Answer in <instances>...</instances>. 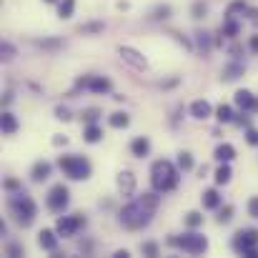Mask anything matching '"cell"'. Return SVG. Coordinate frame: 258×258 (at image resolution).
Segmentation results:
<instances>
[{
	"label": "cell",
	"mask_w": 258,
	"mask_h": 258,
	"mask_svg": "<svg viewBox=\"0 0 258 258\" xmlns=\"http://www.w3.org/2000/svg\"><path fill=\"white\" fill-rule=\"evenodd\" d=\"M258 246V230H253V228H246V230H238L236 233V238H233V248H236V253H246L248 248H256Z\"/></svg>",
	"instance_id": "52a82bcc"
},
{
	"label": "cell",
	"mask_w": 258,
	"mask_h": 258,
	"mask_svg": "<svg viewBox=\"0 0 258 258\" xmlns=\"http://www.w3.org/2000/svg\"><path fill=\"white\" fill-rule=\"evenodd\" d=\"M78 30H80V33H98V30H103V26H100V23H93V26H80Z\"/></svg>",
	"instance_id": "d590c367"
},
{
	"label": "cell",
	"mask_w": 258,
	"mask_h": 258,
	"mask_svg": "<svg viewBox=\"0 0 258 258\" xmlns=\"http://www.w3.org/2000/svg\"><path fill=\"white\" fill-rule=\"evenodd\" d=\"M58 233V230H56ZM53 230H40L38 233V243H40V248L43 250H56V246H58V236H56Z\"/></svg>",
	"instance_id": "7c38bea8"
},
{
	"label": "cell",
	"mask_w": 258,
	"mask_h": 258,
	"mask_svg": "<svg viewBox=\"0 0 258 258\" xmlns=\"http://www.w3.org/2000/svg\"><path fill=\"white\" fill-rule=\"evenodd\" d=\"M216 158H218L220 163H228V160L236 158V148H233L230 143H220V146L216 148Z\"/></svg>",
	"instance_id": "2e32d148"
},
{
	"label": "cell",
	"mask_w": 258,
	"mask_h": 258,
	"mask_svg": "<svg viewBox=\"0 0 258 258\" xmlns=\"http://www.w3.org/2000/svg\"><path fill=\"white\" fill-rule=\"evenodd\" d=\"M80 226H86V218H80V216H63V218H58L56 230H58V236L68 238V236H73Z\"/></svg>",
	"instance_id": "ba28073f"
},
{
	"label": "cell",
	"mask_w": 258,
	"mask_h": 258,
	"mask_svg": "<svg viewBox=\"0 0 258 258\" xmlns=\"http://www.w3.org/2000/svg\"><path fill=\"white\" fill-rule=\"evenodd\" d=\"M178 168H180V170H190V168H193L190 153H180V156H178Z\"/></svg>",
	"instance_id": "4316f807"
},
{
	"label": "cell",
	"mask_w": 258,
	"mask_h": 258,
	"mask_svg": "<svg viewBox=\"0 0 258 258\" xmlns=\"http://www.w3.org/2000/svg\"><path fill=\"white\" fill-rule=\"evenodd\" d=\"M68 203H70V193H68V188H66L63 183L53 186L50 193H48V208L56 210V213H63V210L68 208Z\"/></svg>",
	"instance_id": "8992f818"
},
{
	"label": "cell",
	"mask_w": 258,
	"mask_h": 258,
	"mask_svg": "<svg viewBox=\"0 0 258 258\" xmlns=\"http://www.w3.org/2000/svg\"><path fill=\"white\" fill-rule=\"evenodd\" d=\"M8 253H10V256H20L23 250H20L18 246H8Z\"/></svg>",
	"instance_id": "b9f144b4"
},
{
	"label": "cell",
	"mask_w": 258,
	"mask_h": 258,
	"mask_svg": "<svg viewBox=\"0 0 258 258\" xmlns=\"http://www.w3.org/2000/svg\"><path fill=\"white\" fill-rule=\"evenodd\" d=\"M3 133H16L18 130V120H16V116L13 113H3Z\"/></svg>",
	"instance_id": "44dd1931"
},
{
	"label": "cell",
	"mask_w": 258,
	"mask_h": 258,
	"mask_svg": "<svg viewBox=\"0 0 258 258\" xmlns=\"http://www.w3.org/2000/svg\"><path fill=\"white\" fill-rule=\"evenodd\" d=\"M250 50L258 53V36H250Z\"/></svg>",
	"instance_id": "60d3db41"
},
{
	"label": "cell",
	"mask_w": 258,
	"mask_h": 258,
	"mask_svg": "<svg viewBox=\"0 0 258 258\" xmlns=\"http://www.w3.org/2000/svg\"><path fill=\"white\" fill-rule=\"evenodd\" d=\"M118 53H120V58H123L126 63H130V66H133V68H138V70H143V68L148 66V63H146V58H143L140 53H136L133 48H120Z\"/></svg>",
	"instance_id": "30bf717a"
},
{
	"label": "cell",
	"mask_w": 258,
	"mask_h": 258,
	"mask_svg": "<svg viewBox=\"0 0 258 258\" xmlns=\"http://www.w3.org/2000/svg\"><path fill=\"white\" fill-rule=\"evenodd\" d=\"M246 140H248L250 146H258V130H253V128H248V133H246Z\"/></svg>",
	"instance_id": "8d00e7d4"
},
{
	"label": "cell",
	"mask_w": 258,
	"mask_h": 258,
	"mask_svg": "<svg viewBox=\"0 0 258 258\" xmlns=\"http://www.w3.org/2000/svg\"><path fill=\"white\" fill-rule=\"evenodd\" d=\"M248 213H250L253 218H258V196H253V198L248 200Z\"/></svg>",
	"instance_id": "d6a6232c"
},
{
	"label": "cell",
	"mask_w": 258,
	"mask_h": 258,
	"mask_svg": "<svg viewBox=\"0 0 258 258\" xmlns=\"http://www.w3.org/2000/svg\"><path fill=\"white\" fill-rule=\"evenodd\" d=\"M46 3H56V0H46Z\"/></svg>",
	"instance_id": "f6af8a7d"
},
{
	"label": "cell",
	"mask_w": 258,
	"mask_h": 258,
	"mask_svg": "<svg viewBox=\"0 0 258 258\" xmlns=\"http://www.w3.org/2000/svg\"><path fill=\"white\" fill-rule=\"evenodd\" d=\"M186 223H188L190 228H196V226H200V223H203V216L193 210V213H188V216H186Z\"/></svg>",
	"instance_id": "f546056e"
},
{
	"label": "cell",
	"mask_w": 258,
	"mask_h": 258,
	"mask_svg": "<svg viewBox=\"0 0 258 258\" xmlns=\"http://www.w3.org/2000/svg\"><path fill=\"white\" fill-rule=\"evenodd\" d=\"M78 86H86V88H90L93 93H108V90H110V80H108V78H80Z\"/></svg>",
	"instance_id": "9c48e42d"
},
{
	"label": "cell",
	"mask_w": 258,
	"mask_h": 258,
	"mask_svg": "<svg viewBox=\"0 0 258 258\" xmlns=\"http://www.w3.org/2000/svg\"><path fill=\"white\" fill-rule=\"evenodd\" d=\"M238 30H240V28H238V23H236L233 18H228V20L220 26V36H228V38H236Z\"/></svg>",
	"instance_id": "7402d4cb"
},
{
	"label": "cell",
	"mask_w": 258,
	"mask_h": 258,
	"mask_svg": "<svg viewBox=\"0 0 258 258\" xmlns=\"http://www.w3.org/2000/svg\"><path fill=\"white\" fill-rule=\"evenodd\" d=\"M206 10H208V8H206V3H196V6H193V18H203V16H206Z\"/></svg>",
	"instance_id": "836d02e7"
},
{
	"label": "cell",
	"mask_w": 258,
	"mask_h": 258,
	"mask_svg": "<svg viewBox=\"0 0 258 258\" xmlns=\"http://www.w3.org/2000/svg\"><path fill=\"white\" fill-rule=\"evenodd\" d=\"M203 206H206V208H218V206H220V196H218V190H213V188L206 190V193H203Z\"/></svg>",
	"instance_id": "ffe728a7"
},
{
	"label": "cell",
	"mask_w": 258,
	"mask_h": 258,
	"mask_svg": "<svg viewBox=\"0 0 258 258\" xmlns=\"http://www.w3.org/2000/svg\"><path fill=\"white\" fill-rule=\"evenodd\" d=\"M150 183L156 188V193H168L178 186V170L173 163L168 160H156L150 166Z\"/></svg>",
	"instance_id": "7a4b0ae2"
},
{
	"label": "cell",
	"mask_w": 258,
	"mask_h": 258,
	"mask_svg": "<svg viewBox=\"0 0 258 258\" xmlns=\"http://www.w3.org/2000/svg\"><path fill=\"white\" fill-rule=\"evenodd\" d=\"M56 113H58V118H60V120H68V118H70V113H68L66 108H58Z\"/></svg>",
	"instance_id": "ab89813d"
},
{
	"label": "cell",
	"mask_w": 258,
	"mask_h": 258,
	"mask_svg": "<svg viewBox=\"0 0 258 258\" xmlns=\"http://www.w3.org/2000/svg\"><path fill=\"white\" fill-rule=\"evenodd\" d=\"M118 190H120L123 196H130V193L136 190V176H133L130 170H123V173L118 176Z\"/></svg>",
	"instance_id": "8fae6325"
},
{
	"label": "cell",
	"mask_w": 258,
	"mask_h": 258,
	"mask_svg": "<svg viewBox=\"0 0 258 258\" xmlns=\"http://www.w3.org/2000/svg\"><path fill=\"white\" fill-rule=\"evenodd\" d=\"M236 106H238V108H243V110H253L256 98H253L248 90H238V93H236Z\"/></svg>",
	"instance_id": "5bb4252c"
},
{
	"label": "cell",
	"mask_w": 258,
	"mask_h": 258,
	"mask_svg": "<svg viewBox=\"0 0 258 258\" xmlns=\"http://www.w3.org/2000/svg\"><path fill=\"white\" fill-rule=\"evenodd\" d=\"M10 210H13V216H16V220L20 226H30L36 220V203L26 193H16L10 198Z\"/></svg>",
	"instance_id": "3957f363"
},
{
	"label": "cell",
	"mask_w": 258,
	"mask_h": 258,
	"mask_svg": "<svg viewBox=\"0 0 258 258\" xmlns=\"http://www.w3.org/2000/svg\"><path fill=\"white\" fill-rule=\"evenodd\" d=\"M216 118H218L220 123H230V120H233V110H230V106H218Z\"/></svg>",
	"instance_id": "d4e9b609"
},
{
	"label": "cell",
	"mask_w": 258,
	"mask_h": 258,
	"mask_svg": "<svg viewBox=\"0 0 258 258\" xmlns=\"http://www.w3.org/2000/svg\"><path fill=\"white\" fill-rule=\"evenodd\" d=\"M58 166H60V170H63L68 178H73V180H86V178L90 176V163H88L83 156H60Z\"/></svg>",
	"instance_id": "277c9868"
},
{
	"label": "cell",
	"mask_w": 258,
	"mask_h": 258,
	"mask_svg": "<svg viewBox=\"0 0 258 258\" xmlns=\"http://www.w3.org/2000/svg\"><path fill=\"white\" fill-rule=\"evenodd\" d=\"M240 73H243V66H228V68H226V78H228V80H236Z\"/></svg>",
	"instance_id": "83f0119b"
},
{
	"label": "cell",
	"mask_w": 258,
	"mask_h": 258,
	"mask_svg": "<svg viewBox=\"0 0 258 258\" xmlns=\"http://www.w3.org/2000/svg\"><path fill=\"white\" fill-rule=\"evenodd\" d=\"M158 208V196L156 193H143L140 198H136L133 203H128L120 210V223L130 230H140L143 226L150 223V218L156 216Z\"/></svg>",
	"instance_id": "6da1fadb"
},
{
	"label": "cell",
	"mask_w": 258,
	"mask_h": 258,
	"mask_svg": "<svg viewBox=\"0 0 258 258\" xmlns=\"http://www.w3.org/2000/svg\"><path fill=\"white\" fill-rule=\"evenodd\" d=\"M196 38H198V46H200L203 50L210 48V38H208V33H196Z\"/></svg>",
	"instance_id": "4dcf8cb0"
},
{
	"label": "cell",
	"mask_w": 258,
	"mask_h": 258,
	"mask_svg": "<svg viewBox=\"0 0 258 258\" xmlns=\"http://www.w3.org/2000/svg\"><path fill=\"white\" fill-rule=\"evenodd\" d=\"M73 10H76V0H60V6H58V16H60L63 20H68V18L73 16Z\"/></svg>",
	"instance_id": "ac0fdd59"
},
{
	"label": "cell",
	"mask_w": 258,
	"mask_h": 258,
	"mask_svg": "<svg viewBox=\"0 0 258 258\" xmlns=\"http://www.w3.org/2000/svg\"><path fill=\"white\" fill-rule=\"evenodd\" d=\"M83 138L88 140V143H98L100 138H103V130L96 126V123H90L88 128H86V133H83Z\"/></svg>",
	"instance_id": "d6986e66"
},
{
	"label": "cell",
	"mask_w": 258,
	"mask_h": 258,
	"mask_svg": "<svg viewBox=\"0 0 258 258\" xmlns=\"http://www.w3.org/2000/svg\"><path fill=\"white\" fill-rule=\"evenodd\" d=\"M140 250H143L146 256H150V258H153V256H158V246H156V243H143V248H140Z\"/></svg>",
	"instance_id": "1f68e13d"
},
{
	"label": "cell",
	"mask_w": 258,
	"mask_h": 258,
	"mask_svg": "<svg viewBox=\"0 0 258 258\" xmlns=\"http://www.w3.org/2000/svg\"><path fill=\"white\" fill-rule=\"evenodd\" d=\"M6 188H8V190H16V188H18V183H16V180H8V183H6Z\"/></svg>",
	"instance_id": "7bdbcfd3"
},
{
	"label": "cell",
	"mask_w": 258,
	"mask_h": 258,
	"mask_svg": "<svg viewBox=\"0 0 258 258\" xmlns=\"http://www.w3.org/2000/svg\"><path fill=\"white\" fill-rule=\"evenodd\" d=\"M116 258H128V250H116Z\"/></svg>",
	"instance_id": "ee69618b"
},
{
	"label": "cell",
	"mask_w": 258,
	"mask_h": 258,
	"mask_svg": "<svg viewBox=\"0 0 258 258\" xmlns=\"http://www.w3.org/2000/svg\"><path fill=\"white\" fill-rule=\"evenodd\" d=\"M230 176H233V173H230L228 163H223V166L216 170V183H218V186H223V183H228V180H230Z\"/></svg>",
	"instance_id": "603a6c76"
},
{
	"label": "cell",
	"mask_w": 258,
	"mask_h": 258,
	"mask_svg": "<svg viewBox=\"0 0 258 258\" xmlns=\"http://www.w3.org/2000/svg\"><path fill=\"white\" fill-rule=\"evenodd\" d=\"M83 118H86L88 123H96V120H98V110H86V113H83Z\"/></svg>",
	"instance_id": "f35d334b"
},
{
	"label": "cell",
	"mask_w": 258,
	"mask_h": 258,
	"mask_svg": "<svg viewBox=\"0 0 258 258\" xmlns=\"http://www.w3.org/2000/svg\"><path fill=\"white\" fill-rule=\"evenodd\" d=\"M0 53H3V58H6V60H10L16 50H13V46H8V43H3V48H0Z\"/></svg>",
	"instance_id": "74e56055"
},
{
	"label": "cell",
	"mask_w": 258,
	"mask_h": 258,
	"mask_svg": "<svg viewBox=\"0 0 258 258\" xmlns=\"http://www.w3.org/2000/svg\"><path fill=\"white\" fill-rule=\"evenodd\" d=\"M130 150H133V156L143 158V156H148V150H150V140L140 136V138H136V140L130 143Z\"/></svg>",
	"instance_id": "9a60e30c"
},
{
	"label": "cell",
	"mask_w": 258,
	"mask_h": 258,
	"mask_svg": "<svg viewBox=\"0 0 258 258\" xmlns=\"http://www.w3.org/2000/svg\"><path fill=\"white\" fill-rule=\"evenodd\" d=\"M190 113H193V118H198V120H206L213 110H210V103H206V100H196L193 106H190Z\"/></svg>",
	"instance_id": "4fadbf2b"
},
{
	"label": "cell",
	"mask_w": 258,
	"mask_h": 258,
	"mask_svg": "<svg viewBox=\"0 0 258 258\" xmlns=\"http://www.w3.org/2000/svg\"><path fill=\"white\" fill-rule=\"evenodd\" d=\"M246 10H248V6L243 3V0H236V3H230V6H228L226 16H228V18H236L238 13H246Z\"/></svg>",
	"instance_id": "cb8c5ba5"
},
{
	"label": "cell",
	"mask_w": 258,
	"mask_h": 258,
	"mask_svg": "<svg viewBox=\"0 0 258 258\" xmlns=\"http://www.w3.org/2000/svg\"><path fill=\"white\" fill-rule=\"evenodd\" d=\"M168 16H170V8H168V6H163V8H156V10H153V18H158V20H160V18H168Z\"/></svg>",
	"instance_id": "e575fe53"
},
{
	"label": "cell",
	"mask_w": 258,
	"mask_h": 258,
	"mask_svg": "<svg viewBox=\"0 0 258 258\" xmlns=\"http://www.w3.org/2000/svg\"><path fill=\"white\" fill-rule=\"evenodd\" d=\"M48 176H50V163L40 160V163H36V166H33V180H36V183L46 180Z\"/></svg>",
	"instance_id": "e0dca14e"
},
{
	"label": "cell",
	"mask_w": 258,
	"mask_h": 258,
	"mask_svg": "<svg viewBox=\"0 0 258 258\" xmlns=\"http://www.w3.org/2000/svg\"><path fill=\"white\" fill-rule=\"evenodd\" d=\"M170 243L173 246H180L186 253H203L206 248H208V240H206V236H200V233H186L183 238H170Z\"/></svg>",
	"instance_id": "5b68a950"
},
{
	"label": "cell",
	"mask_w": 258,
	"mask_h": 258,
	"mask_svg": "<svg viewBox=\"0 0 258 258\" xmlns=\"http://www.w3.org/2000/svg\"><path fill=\"white\" fill-rule=\"evenodd\" d=\"M230 213H233V208H230V206H223V208L218 210V223H228V220L233 218Z\"/></svg>",
	"instance_id": "f1b7e54d"
},
{
	"label": "cell",
	"mask_w": 258,
	"mask_h": 258,
	"mask_svg": "<svg viewBox=\"0 0 258 258\" xmlns=\"http://www.w3.org/2000/svg\"><path fill=\"white\" fill-rule=\"evenodd\" d=\"M128 123H130V118H128L126 113H113V116H110V126H113V128H126Z\"/></svg>",
	"instance_id": "484cf974"
}]
</instances>
